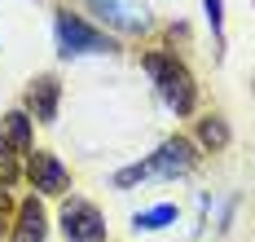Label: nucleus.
<instances>
[{"mask_svg":"<svg viewBox=\"0 0 255 242\" xmlns=\"http://www.w3.org/2000/svg\"><path fill=\"white\" fill-rule=\"evenodd\" d=\"M145 71L158 80V93H163V102L176 110V115H189V110H194V80H189V71H185L180 62L150 53V57H145Z\"/></svg>","mask_w":255,"mask_h":242,"instance_id":"obj_1","label":"nucleus"},{"mask_svg":"<svg viewBox=\"0 0 255 242\" xmlns=\"http://www.w3.org/2000/svg\"><path fill=\"white\" fill-rule=\"evenodd\" d=\"M62 234L66 242H102L106 238V220L93 203L84 198H66L62 203Z\"/></svg>","mask_w":255,"mask_h":242,"instance_id":"obj_2","label":"nucleus"},{"mask_svg":"<svg viewBox=\"0 0 255 242\" xmlns=\"http://www.w3.org/2000/svg\"><path fill=\"white\" fill-rule=\"evenodd\" d=\"M57 44H62V53H66V57H79V53H110V49H115L102 31H93L88 22H79L75 13H57Z\"/></svg>","mask_w":255,"mask_h":242,"instance_id":"obj_3","label":"nucleus"},{"mask_svg":"<svg viewBox=\"0 0 255 242\" xmlns=\"http://www.w3.org/2000/svg\"><path fill=\"white\" fill-rule=\"evenodd\" d=\"M88 4L102 13L110 27H119V31H145L150 27L145 4H136V0H88Z\"/></svg>","mask_w":255,"mask_h":242,"instance_id":"obj_4","label":"nucleus"},{"mask_svg":"<svg viewBox=\"0 0 255 242\" xmlns=\"http://www.w3.org/2000/svg\"><path fill=\"white\" fill-rule=\"evenodd\" d=\"M189 167H194V145H189L185 136L163 141L158 154L150 159V172H154V176H180V172H189Z\"/></svg>","mask_w":255,"mask_h":242,"instance_id":"obj_5","label":"nucleus"},{"mask_svg":"<svg viewBox=\"0 0 255 242\" xmlns=\"http://www.w3.org/2000/svg\"><path fill=\"white\" fill-rule=\"evenodd\" d=\"M26 172H31V181H35L40 194H62V189L71 185V172L53 159V154H44V150H35V154H31Z\"/></svg>","mask_w":255,"mask_h":242,"instance_id":"obj_6","label":"nucleus"},{"mask_svg":"<svg viewBox=\"0 0 255 242\" xmlns=\"http://www.w3.org/2000/svg\"><path fill=\"white\" fill-rule=\"evenodd\" d=\"M26 106L35 110L40 123H53V115H57V80H53V75L35 80V84H31V93H26Z\"/></svg>","mask_w":255,"mask_h":242,"instance_id":"obj_7","label":"nucleus"},{"mask_svg":"<svg viewBox=\"0 0 255 242\" xmlns=\"http://www.w3.org/2000/svg\"><path fill=\"white\" fill-rule=\"evenodd\" d=\"M0 145L18 150V154H31V119H26L22 110L4 115V123H0Z\"/></svg>","mask_w":255,"mask_h":242,"instance_id":"obj_8","label":"nucleus"},{"mask_svg":"<svg viewBox=\"0 0 255 242\" xmlns=\"http://www.w3.org/2000/svg\"><path fill=\"white\" fill-rule=\"evenodd\" d=\"M13 242H44V212H40V203H35V198H31V203H22Z\"/></svg>","mask_w":255,"mask_h":242,"instance_id":"obj_9","label":"nucleus"},{"mask_svg":"<svg viewBox=\"0 0 255 242\" xmlns=\"http://www.w3.org/2000/svg\"><path fill=\"white\" fill-rule=\"evenodd\" d=\"M198 141H203V145H211V150H220V145L229 141L225 119H216V115H211V119H203V123H198Z\"/></svg>","mask_w":255,"mask_h":242,"instance_id":"obj_10","label":"nucleus"},{"mask_svg":"<svg viewBox=\"0 0 255 242\" xmlns=\"http://www.w3.org/2000/svg\"><path fill=\"white\" fill-rule=\"evenodd\" d=\"M172 220H176V207L163 203V207H154V212H141L132 225H136V229H163V225H172Z\"/></svg>","mask_w":255,"mask_h":242,"instance_id":"obj_11","label":"nucleus"},{"mask_svg":"<svg viewBox=\"0 0 255 242\" xmlns=\"http://www.w3.org/2000/svg\"><path fill=\"white\" fill-rule=\"evenodd\" d=\"M18 176V159L9 154V145H0V185H9Z\"/></svg>","mask_w":255,"mask_h":242,"instance_id":"obj_12","label":"nucleus"},{"mask_svg":"<svg viewBox=\"0 0 255 242\" xmlns=\"http://www.w3.org/2000/svg\"><path fill=\"white\" fill-rule=\"evenodd\" d=\"M145 176H154V172H150V163H136V167H124L115 181H119V185H132V181H145Z\"/></svg>","mask_w":255,"mask_h":242,"instance_id":"obj_13","label":"nucleus"},{"mask_svg":"<svg viewBox=\"0 0 255 242\" xmlns=\"http://www.w3.org/2000/svg\"><path fill=\"white\" fill-rule=\"evenodd\" d=\"M207 4V18H211V27L220 31V0H203Z\"/></svg>","mask_w":255,"mask_h":242,"instance_id":"obj_14","label":"nucleus"},{"mask_svg":"<svg viewBox=\"0 0 255 242\" xmlns=\"http://www.w3.org/2000/svg\"><path fill=\"white\" fill-rule=\"evenodd\" d=\"M0 225H4V220H0Z\"/></svg>","mask_w":255,"mask_h":242,"instance_id":"obj_15","label":"nucleus"}]
</instances>
